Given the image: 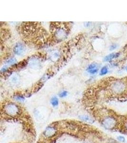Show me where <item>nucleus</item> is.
I'll list each match as a JSON object with an SVG mask.
<instances>
[{
    "instance_id": "nucleus-11",
    "label": "nucleus",
    "mask_w": 127,
    "mask_h": 143,
    "mask_svg": "<svg viewBox=\"0 0 127 143\" xmlns=\"http://www.w3.org/2000/svg\"><path fill=\"white\" fill-rule=\"evenodd\" d=\"M67 95V91H64L60 94L59 96L60 97H64L66 96Z\"/></svg>"
},
{
    "instance_id": "nucleus-4",
    "label": "nucleus",
    "mask_w": 127,
    "mask_h": 143,
    "mask_svg": "<svg viewBox=\"0 0 127 143\" xmlns=\"http://www.w3.org/2000/svg\"><path fill=\"white\" fill-rule=\"evenodd\" d=\"M87 70L90 73L92 74H94L96 73L98 71L97 65L95 64H90L88 67Z\"/></svg>"
},
{
    "instance_id": "nucleus-7",
    "label": "nucleus",
    "mask_w": 127,
    "mask_h": 143,
    "mask_svg": "<svg viewBox=\"0 0 127 143\" xmlns=\"http://www.w3.org/2000/svg\"><path fill=\"white\" fill-rule=\"evenodd\" d=\"M50 102L51 105L53 107H56L58 104H59V101L58 99L56 97H53L50 100Z\"/></svg>"
},
{
    "instance_id": "nucleus-14",
    "label": "nucleus",
    "mask_w": 127,
    "mask_h": 143,
    "mask_svg": "<svg viewBox=\"0 0 127 143\" xmlns=\"http://www.w3.org/2000/svg\"><path fill=\"white\" fill-rule=\"evenodd\" d=\"M126 70H127V67H126Z\"/></svg>"
},
{
    "instance_id": "nucleus-5",
    "label": "nucleus",
    "mask_w": 127,
    "mask_h": 143,
    "mask_svg": "<svg viewBox=\"0 0 127 143\" xmlns=\"http://www.w3.org/2000/svg\"><path fill=\"white\" fill-rule=\"evenodd\" d=\"M119 55V53H112L106 56V57L104 58V61L105 62H109L111 60H112L114 58H115L116 57H118Z\"/></svg>"
},
{
    "instance_id": "nucleus-3",
    "label": "nucleus",
    "mask_w": 127,
    "mask_h": 143,
    "mask_svg": "<svg viewBox=\"0 0 127 143\" xmlns=\"http://www.w3.org/2000/svg\"><path fill=\"white\" fill-rule=\"evenodd\" d=\"M103 125L106 128H111L115 125V121L111 117H108L103 122Z\"/></svg>"
},
{
    "instance_id": "nucleus-8",
    "label": "nucleus",
    "mask_w": 127,
    "mask_h": 143,
    "mask_svg": "<svg viewBox=\"0 0 127 143\" xmlns=\"http://www.w3.org/2000/svg\"><path fill=\"white\" fill-rule=\"evenodd\" d=\"M108 72V68L106 66H104L103 68H102V69L100 70V74L101 75H103L107 74Z\"/></svg>"
},
{
    "instance_id": "nucleus-13",
    "label": "nucleus",
    "mask_w": 127,
    "mask_h": 143,
    "mask_svg": "<svg viewBox=\"0 0 127 143\" xmlns=\"http://www.w3.org/2000/svg\"><path fill=\"white\" fill-rule=\"evenodd\" d=\"M116 47H117V45H115H115H112V46H111L110 50H114V49H115L116 48Z\"/></svg>"
},
{
    "instance_id": "nucleus-1",
    "label": "nucleus",
    "mask_w": 127,
    "mask_h": 143,
    "mask_svg": "<svg viewBox=\"0 0 127 143\" xmlns=\"http://www.w3.org/2000/svg\"><path fill=\"white\" fill-rule=\"evenodd\" d=\"M25 51V47L21 43L16 44L14 49V52L16 55H21L23 54Z\"/></svg>"
},
{
    "instance_id": "nucleus-6",
    "label": "nucleus",
    "mask_w": 127,
    "mask_h": 143,
    "mask_svg": "<svg viewBox=\"0 0 127 143\" xmlns=\"http://www.w3.org/2000/svg\"><path fill=\"white\" fill-rule=\"evenodd\" d=\"M54 132H55L54 129L53 128V127H49L46 129V131L45 132V136H51L52 135L54 134Z\"/></svg>"
},
{
    "instance_id": "nucleus-10",
    "label": "nucleus",
    "mask_w": 127,
    "mask_h": 143,
    "mask_svg": "<svg viewBox=\"0 0 127 143\" xmlns=\"http://www.w3.org/2000/svg\"><path fill=\"white\" fill-rule=\"evenodd\" d=\"M80 118L81 120L85 121L87 122H91V118L87 116H82L80 117Z\"/></svg>"
},
{
    "instance_id": "nucleus-15",
    "label": "nucleus",
    "mask_w": 127,
    "mask_h": 143,
    "mask_svg": "<svg viewBox=\"0 0 127 143\" xmlns=\"http://www.w3.org/2000/svg\"></svg>"
},
{
    "instance_id": "nucleus-9",
    "label": "nucleus",
    "mask_w": 127,
    "mask_h": 143,
    "mask_svg": "<svg viewBox=\"0 0 127 143\" xmlns=\"http://www.w3.org/2000/svg\"><path fill=\"white\" fill-rule=\"evenodd\" d=\"M16 62V60L15 58H11L9 60H8L6 62V64L8 65H12L14 64Z\"/></svg>"
},
{
    "instance_id": "nucleus-12",
    "label": "nucleus",
    "mask_w": 127,
    "mask_h": 143,
    "mask_svg": "<svg viewBox=\"0 0 127 143\" xmlns=\"http://www.w3.org/2000/svg\"><path fill=\"white\" fill-rule=\"evenodd\" d=\"M16 99L18 101H22L24 100V98H23V97L21 96H17L16 97Z\"/></svg>"
},
{
    "instance_id": "nucleus-2",
    "label": "nucleus",
    "mask_w": 127,
    "mask_h": 143,
    "mask_svg": "<svg viewBox=\"0 0 127 143\" xmlns=\"http://www.w3.org/2000/svg\"><path fill=\"white\" fill-rule=\"evenodd\" d=\"M5 109L7 113L11 115L16 114L19 110V109L17 106H16V105H14L13 104H9L6 107Z\"/></svg>"
}]
</instances>
